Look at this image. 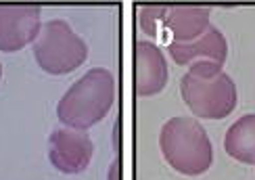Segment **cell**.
Returning <instances> with one entry per match:
<instances>
[{
  "instance_id": "obj_5",
  "label": "cell",
  "mask_w": 255,
  "mask_h": 180,
  "mask_svg": "<svg viewBox=\"0 0 255 180\" xmlns=\"http://www.w3.org/2000/svg\"><path fill=\"white\" fill-rule=\"evenodd\" d=\"M42 29V8L36 4H0V50L17 52L34 42Z\"/></svg>"
},
{
  "instance_id": "obj_8",
  "label": "cell",
  "mask_w": 255,
  "mask_h": 180,
  "mask_svg": "<svg viewBox=\"0 0 255 180\" xmlns=\"http://www.w3.org/2000/svg\"><path fill=\"white\" fill-rule=\"evenodd\" d=\"M167 52L178 65H193L195 61H211L216 65H224L228 59V42L218 27L211 25L203 36L188 44L167 42Z\"/></svg>"
},
{
  "instance_id": "obj_2",
  "label": "cell",
  "mask_w": 255,
  "mask_h": 180,
  "mask_svg": "<svg viewBox=\"0 0 255 180\" xmlns=\"http://www.w3.org/2000/svg\"><path fill=\"white\" fill-rule=\"evenodd\" d=\"M186 107L201 120H224L237 109V86L228 73L211 61H195L180 80Z\"/></svg>"
},
{
  "instance_id": "obj_6",
  "label": "cell",
  "mask_w": 255,
  "mask_h": 180,
  "mask_svg": "<svg viewBox=\"0 0 255 180\" xmlns=\"http://www.w3.org/2000/svg\"><path fill=\"white\" fill-rule=\"evenodd\" d=\"M94 155L92 139L73 128H57L48 139V160L63 174H80Z\"/></svg>"
},
{
  "instance_id": "obj_12",
  "label": "cell",
  "mask_w": 255,
  "mask_h": 180,
  "mask_svg": "<svg viewBox=\"0 0 255 180\" xmlns=\"http://www.w3.org/2000/svg\"><path fill=\"white\" fill-rule=\"evenodd\" d=\"M0 78H2V63H0Z\"/></svg>"
},
{
  "instance_id": "obj_11",
  "label": "cell",
  "mask_w": 255,
  "mask_h": 180,
  "mask_svg": "<svg viewBox=\"0 0 255 180\" xmlns=\"http://www.w3.org/2000/svg\"><path fill=\"white\" fill-rule=\"evenodd\" d=\"M167 13V6H144L138 10V23L148 36L159 34V23H163V17Z\"/></svg>"
},
{
  "instance_id": "obj_7",
  "label": "cell",
  "mask_w": 255,
  "mask_h": 180,
  "mask_svg": "<svg viewBox=\"0 0 255 180\" xmlns=\"http://www.w3.org/2000/svg\"><path fill=\"white\" fill-rule=\"evenodd\" d=\"M167 84V61L151 40H136L134 44V86L138 97L159 94Z\"/></svg>"
},
{
  "instance_id": "obj_3",
  "label": "cell",
  "mask_w": 255,
  "mask_h": 180,
  "mask_svg": "<svg viewBox=\"0 0 255 180\" xmlns=\"http://www.w3.org/2000/svg\"><path fill=\"white\" fill-rule=\"evenodd\" d=\"M159 147L165 162L182 176H201L214 164V145L195 118H172L163 124Z\"/></svg>"
},
{
  "instance_id": "obj_1",
  "label": "cell",
  "mask_w": 255,
  "mask_h": 180,
  "mask_svg": "<svg viewBox=\"0 0 255 180\" xmlns=\"http://www.w3.org/2000/svg\"><path fill=\"white\" fill-rule=\"evenodd\" d=\"M118 94L115 76L105 67H92L73 82L57 105V118L73 130H88L105 120Z\"/></svg>"
},
{
  "instance_id": "obj_10",
  "label": "cell",
  "mask_w": 255,
  "mask_h": 180,
  "mask_svg": "<svg viewBox=\"0 0 255 180\" xmlns=\"http://www.w3.org/2000/svg\"><path fill=\"white\" fill-rule=\"evenodd\" d=\"M224 149L232 160L255 166V113L243 115L226 130Z\"/></svg>"
},
{
  "instance_id": "obj_4",
  "label": "cell",
  "mask_w": 255,
  "mask_h": 180,
  "mask_svg": "<svg viewBox=\"0 0 255 180\" xmlns=\"http://www.w3.org/2000/svg\"><path fill=\"white\" fill-rule=\"evenodd\" d=\"M34 57L40 69L46 73L65 76L86 61L88 46L65 19H50L42 23L40 34L34 40Z\"/></svg>"
},
{
  "instance_id": "obj_9",
  "label": "cell",
  "mask_w": 255,
  "mask_h": 180,
  "mask_svg": "<svg viewBox=\"0 0 255 180\" xmlns=\"http://www.w3.org/2000/svg\"><path fill=\"white\" fill-rule=\"evenodd\" d=\"M209 17L211 10L207 6H167L163 25L169 34V42L188 44L201 38L211 27Z\"/></svg>"
}]
</instances>
